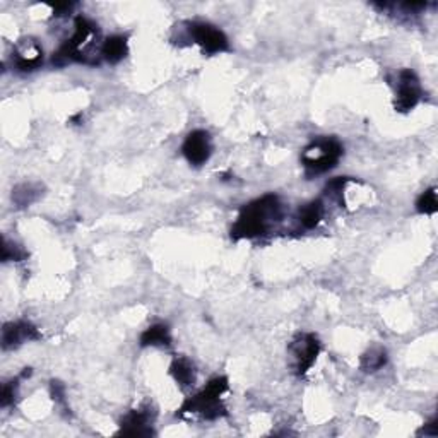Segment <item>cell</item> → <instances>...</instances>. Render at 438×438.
<instances>
[{"label": "cell", "mask_w": 438, "mask_h": 438, "mask_svg": "<svg viewBox=\"0 0 438 438\" xmlns=\"http://www.w3.org/2000/svg\"><path fill=\"white\" fill-rule=\"evenodd\" d=\"M281 218H283V204H281L278 196L269 194V196L250 202L249 205L242 209L237 223L231 228V238H259L267 233L272 224L278 223Z\"/></svg>", "instance_id": "1"}, {"label": "cell", "mask_w": 438, "mask_h": 438, "mask_svg": "<svg viewBox=\"0 0 438 438\" xmlns=\"http://www.w3.org/2000/svg\"><path fill=\"white\" fill-rule=\"evenodd\" d=\"M228 387H230V384H228L226 377H216L201 392H197L196 396L187 399L180 406L177 416H201L202 419H208V421H214V419L224 416L226 407L221 402V398L228 391Z\"/></svg>", "instance_id": "2"}, {"label": "cell", "mask_w": 438, "mask_h": 438, "mask_svg": "<svg viewBox=\"0 0 438 438\" xmlns=\"http://www.w3.org/2000/svg\"><path fill=\"white\" fill-rule=\"evenodd\" d=\"M343 156V146L334 137H320L310 142L302 152V163L306 175H320L332 170Z\"/></svg>", "instance_id": "3"}, {"label": "cell", "mask_w": 438, "mask_h": 438, "mask_svg": "<svg viewBox=\"0 0 438 438\" xmlns=\"http://www.w3.org/2000/svg\"><path fill=\"white\" fill-rule=\"evenodd\" d=\"M288 351L291 354V365H293L295 373L302 377L317 361V357L320 353V343L313 334H298L291 341Z\"/></svg>", "instance_id": "4"}, {"label": "cell", "mask_w": 438, "mask_h": 438, "mask_svg": "<svg viewBox=\"0 0 438 438\" xmlns=\"http://www.w3.org/2000/svg\"><path fill=\"white\" fill-rule=\"evenodd\" d=\"M421 100V84L416 74L411 69L400 70L396 84L394 108L400 114L411 111Z\"/></svg>", "instance_id": "5"}, {"label": "cell", "mask_w": 438, "mask_h": 438, "mask_svg": "<svg viewBox=\"0 0 438 438\" xmlns=\"http://www.w3.org/2000/svg\"><path fill=\"white\" fill-rule=\"evenodd\" d=\"M189 31L194 41L205 54H221V52H226L230 48L226 35L209 22H192V24H189Z\"/></svg>", "instance_id": "6"}, {"label": "cell", "mask_w": 438, "mask_h": 438, "mask_svg": "<svg viewBox=\"0 0 438 438\" xmlns=\"http://www.w3.org/2000/svg\"><path fill=\"white\" fill-rule=\"evenodd\" d=\"M183 156L194 166H202L205 161H209L212 152L211 136L205 130H194L187 136L185 142L182 146Z\"/></svg>", "instance_id": "7"}, {"label": "cell", "mask_w": 438, "mask_h": 438, "mask_svg": "<svg viewBox=\"0 0 438 438\" xmlns=\"http://www.w3.org/2000/svg\"><path fill=\"white\" fill-rule=\"evenodd\" d=\"M41 334L38 329L31 322H9L2 329V347L3 350H13V347L21 346L28 341L40 339Z\"/></svg>", "instance_id": "8"}, {"label": "cell", "mask_w": 438, "mask_h": 438, "mask_svg": "<svg viewBox=\"0 0 438 438\" xmlns=\"http://www.w3.org/2000/svg\"><path fill=\"white\" fill-rule=\"evenodd\" d=\"M14 65L21 72H31L43 63V50L40 45L33 40H24L14 48L13 54Z\"/></svg>", "instance_id": "9"}, {"label": "cell", "mask_w": 438, "mask_h": 438, "mask_svg": "<svg viewBox=\"0 0 438 438\" xmlns=\"http://www.w3.org/2000/svg\"><path fill=\"white\" fill-rule=\"evenodd\" d=\"M118 435L123 437H151L155 435L151 428V413L148 409H132L125 414L120 423Z\"/></svg>", "instance_id": "10"}, {"label": "cell", "mask_w": 438, "mask_h": 438, "mask_svg": "<svg viewBox=\"0 0 438 438\" xmlns=\"http://www.w3.org/2000/svg\"><path fill=\"white\" fill-rule=\"evenodd\" d=\"M129 54V45H127V36L115 35L110 36L103 41L101 45V55L104 60L110 63H118L120 60H123Z\"/></svg>", "instance_id": "11"}, {"label": "cell", "mask_w": 438, "mask_h": 438, "mask_svg": "<svg viewBox=\"0 0 438 438\" xmlns=\"http://www.w3.org/2000/svg\"><path fill=\"white\" fill-rule=\"evenodd\" d=\"M171 332L166 324H155L141 334V346H170Z\"/></svg>", "instance_id": "12"}, {"label": "cell", "mask_w": 438, "mask_h": 438, "mask_svg": "<svg viewBox=\"0 0 438 438\" xmlns=\"http://www.w3.org/2000/svg\"><path fill=\"white\" fill-rule=\"evenodd\" d=\"M170 375L180 387H192L196 382V368L187 358H177L170 366Z\"/></svg>", "instance_id": "13"}, {"label": "cell", "mask_w": 438, "mask_h": 438, "mask_svg": "<svg viewBox=\"0 0 438 438\" xmlns=\"http://www.w3.org/2000/svg\"><path fill=\"white\" fill-rule=\"evenodd\" d=\"M324 212H325L324 202L320 199L308 202V204L303 205V208L299 209L298 214L299 224H302L303 228H306V230H312V228H315L322 221V218H324Z\"/></svg>", "instance_id": "14"}, {"label": "cell", "mask_w": 438, "mask_h": 438, "mask_svg": "<svg viewBox=\"0 0 438 438\" xmlns=\"http://www.w3.org/2000/svg\"><path fill=\"white\" fill-rule=\"evenodd\" d=\"M43 187L40 183H21L13 190V202L17 208H28L33 202L38 201Z\"/></svg>", "instance_id": "15"}, {"label": "cell", "mask_w": 438, "mask_h": 438, "mask_svg": "<svg viewBox=\"0 0 438 438\" xmlns=\"http://www.w3.org/2000/svg\"><path fill=\"white\" fill-rule=\"evenodd\" d=\"M387 363V351L384 347H372L359 359V368L366 373L379 372Z\"/></svg>", "instance_id": "16"}, {"label": "cell", "mask_w": 438, "mask_h": 438, "mask_svg": "<svg viewBox=\"0 0 438 438\" xmlns=\"http://www.w3.org/2000/svg\"><path fill=\"white\" fill-rule=\"evenodd\" d=\"M416 211L419 214L432 216L438 211V199H437V189H428L419 196L416 202Z\"/></svg>", "instance_id": "17"}, {"label": "cell", "mask_w": 438, "mask_h": 438, "mask_svg": "<svg viewBox=\"0 0 438 438\" xmlns=\"http://www.w3.org/2000/svg\"><path fill=\"white\" fill-rule=\"evenodd\" d=\"M28 253L21 249V247L14 245V243H9L6 238L2 240V260L9 262V260H22L26 259Z\"/></svg>", "instance_id": "18"}, {"label": "cell", "mask_w": 438, "mask_h": 438, "mask_svg": "<svg viewBox=\"0 0 438 438\" xmlns=\"http://www.w3.org/2000/svg\"><path fill=\"white\" fill-rule=\"evenodd\" d=\"M21 380V377H17L16 380L13 382H7L6 385H3V391H2V399H0V404H2V407H9L10 404H14V400H16V392H17V382Z\"/></svg>", "instance_id": "19"}, {"label": "cell", "mask_w": 438, "mask_h": 438, "mask_svg": "<svg viewBox=\"0 0 438 438\" xmlns=\"http://www.w3.org/2000/svg\"><path fill=\"white\" fill-rule=\"evenodd\" d=\"M50 391H52V398L57 402H65V387H63L60 382H52L50 384Z\"/></svg>", "instance_id": "20"}, {"label": "cell", "mask_w": 438, "mask_h": 438, "mask_svg": "<svg viewBox=\"0 0 438 438\" xmlns=\"http://www.w3.org/2000/svg\"><path fill=\"white\" fill-rule=\"evenodd\" d=\"M72 7H74V3H69V2L57 3V6H54L55 16H65V14H69L70 10H72Z\"/></svg>", "instance_id": "21"}, {"label": "cell", "mask_w": 438, "mask_h": 438, "mask_svg": "<svg viewBox=\"0 0 438 438\" xmlns=\"http://www.w3.org/2000/svg\"><path fill=\"white\" fill-rule=\"evenodd\" d=\"M423 433L425 435H432V437H437L438 435V428H437V419H432V421L428 423V425L423 428Z\"/></svg>", "instance_id": "22"}]
</instances>
